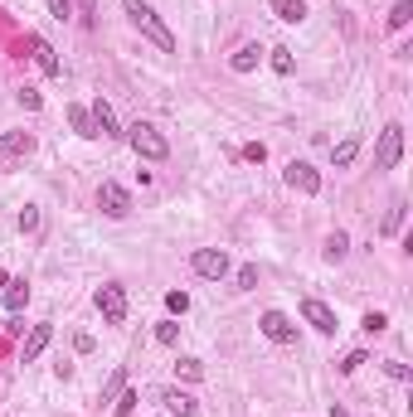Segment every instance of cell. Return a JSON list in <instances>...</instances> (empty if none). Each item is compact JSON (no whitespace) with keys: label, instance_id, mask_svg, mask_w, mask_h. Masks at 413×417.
<instances>
[{"label":"cell","instance_id":"1","mask_svg":"<svg viewBox=\"0 0 413 417\" xmlns=\"http://www.w3.org/2000/svg\"><path fill=\"white\" fill-rule=\"evenodd\" d=\"M122 5H127V20H132V25H136V29H141L151 44H156L161 54H175V34H171V29L156 20V10H151L146 0H122Z\"/></svg>","mask_w":413,"mask_h":417},{"label":"cell","instance_id":"2","mask_svg":"<svg viewBox=\"0 0 413 417\" xmlns=\"http://www.w3.org/2000/svg\"><path fill=\"white\" fill-rule=\"evenodd\" d=\"M127 136H132V150L146 155V161H166V155H171V141H166L156 126H151V122H136Z\"/></svg>","mask_w":413,"mask_h":417},{"label":"cell","instance_id":"3","mask_svg":"<svg viewBox=\"0 0 413 417\" xmlns=\"http://www.w3.org/2000/svg\"><path fill=\"white\" fill-rule=\"evenodd\" d=\"M399 155H403V126L389 122V126L379 131V146H375V165H379V170H394Z\"/></svg>","mask_w":413,"mask_h":417},{"label":"cell","instance_id":"4","mask_svg":"<svg viewBox=\"0 0 413 417\" xmlns=\"http://www.w3.org/2000/svg\"><path fill=\"white\" fill-rule=\"evenodd\" d=\"M190 267H195L199 277H210V282H224V277H229V252H224V247H199V252L190 257Z\"/></svg>","mask_w":413,"mask_h":417},{"label":"cell","instance_id":"5","mask_svg":"<svg viewBox=\"0 0 413 417\" xmlns=\"http://www.w3.org/2000/svg\"><path fill=\"white\" fill-rule=\"evenodd\" d=\"M97 204H102V214H108V219H127V214H132V194H127L117 180H102Z\"/></svg>","mask_w":413,"mask_h":417},{"label":"cell","instance_id":"6","mask_svg":"<svg viewBox=\"0 0 413 417\" xmlns=\"http://www.w3.org/2000/svg\"><path fill=\"white\" fill-rule=\"evenodd\" d=\"M97 310H102V321H112V325H122L127 321V291L122 286H97Z\"/></svg>","mask_w":413,"mask_h":417},{"label":"cell","instance_id":"7","mask_svg":"<svg viewBox=\"0 0 413 417\" xmlns=\"http://www.w3.org/2000/svg\"><path fill=\"white\" fill-rule=\"evenodd\" d=\"M301 316H306V325L321 330V335H336V330H340V325H336V310H331L326 301H316V296L301 301Z\"/></svg>","mask_w":413,"mask_h":417},{"label":"cell","instance_id":"8","mask_svg":"<svg viewBox=\"0 0 413 417\" xmlns=\"http://www.w3.org/2000/svg\"><path fill=\"white\" fill-rule=\"evenodd\" d=\"M258 330H263L273 345H292L297 340V325L282 316V310H263V321H258Z\"/></svg>","mask_w":413,"mask_h":417},{"label":"cell","instance_id":"9","mask_svg":"<svg viewBox=\"0 0 413 417\" xmlns=\"http://www.w3.org/2000/svg\"><path fill=\"white\" fill-rule=\"evenodd\" d=\"M287 185L301 189V194H321V175L306 165V161H292V165H287Z\"/></svg>","mask_w":413,"mask_h":417},{"label":"cell","instance_id":"10","mask_svg":"<svg viewBox=\"0 0 413 417\" xmlns=\"http://www.w3.org/2000/svg\"><path fill=\"white\" fill-rule=\"evenodd\" d=\"M29 54H34V64H39L49 78H59V73H64V68H59V54H54V49H49L39 34H29Z\"/></svg>","mask_w":413,"mask_h":417},{"label":"cell","instance_id":"11","mask_svg":"<svg viewBox=\"0 0 413 417\" xmlns=\"http://www.w3.org/2000/svg\"><path fill=\"white\" fill-rule=\"evenodd\" d=\"M161 403H166V412H171V417H195V398H190V393H180V388H166V393H161Z\"/></svg>","mask_w":413,"mask_h":417},{"label":"cell","instance_id":"12","mask_svg":"<svg viewBox=\"0 0 413 417\" xmlns=\"http://www.w3.org/2000/svg\"><path fill=\"white\" fill-rule=\"evenodd\" d=\"M92 126H97V136H122L117 131V117H112V107H108V102H92Z\"/></svg>","mask_w":413,"mask_h":417},{"label":"cell","instance_id":"13","mask_svg":"<svg viewBox=\"0 0 413 417\" xmlns=\"http://www.w3.org/2000/svg\"><path fill=\"white\" fill-rule=\"evenodd\" d=\"M54 340V325H34L29 330V340H25V364H34L39 354H44V345Z\"/></svg>","mask_w":413,"mask_h":417},{"label":"cell","instance_id":"14","mask_svg":"<svg viewBox=\"0 0 413 417\" xmlns=\"http://www.w3.org/2000/svg\"><path fill=\"white\" fill-rule=\"evenodd\" d=\"M258 59H263V49H258V44H243L238 54L229 59V68H234V73H253V68H258Z\"/></svg>","mask_w":413,"mask_h":417},{"label":"cell","instance_id":"15","mask_svg":"<svg viewBox=\"0 0 413 417\" xmlns=\"http://www.w3.org/2000/svg\"><path fill=\"white\" fill-rule=\"evenodd\" d=\"M273 15L287 20V25H301L306 20V0H273Z\"/></svg>","mask_w":413,"mask_h":417},{"label":"cell","instance_id":"16","mask_svg":"<svg viewBox=\"0 0 413 417\" xmlns=\"http://www.w3.org/2000/svg\"><path fill=\"white\" fill-rule=\"evenodd\" d=\"M355 155H360V136H345L340 146H331V161H336V170L355 165Z\"/></svg>","mask_w":413,"mask_h":417},{"label":"cell","instance_id":"17","mask_svg":"<svg viewBox=\"0 0 413 417\" xmlns=\"http://www.w3.org/2000/svg\"><path fill=\"white\" fill-rule=\"evenodd\" d=\"M0 150H10V155H29V150H34V136H29V131H10V136H0Z\"/></svg>","mask_w":413,"mask_h":417},{"label":"cell","instance_id":"18","mask_svg":"<svg viewBox=\"0 0 413 417\" xmlns=\"http://www.w3.org/2000/svg\"><path fill=\"white\" fill-rule=\"evenodd\" d=\"M68 122H73V131H78V136H88V141L97 136V126H92V112H88V107H68Z\"/></svg>","mask_w":413,"mask_h":417},{"label":"cell","instance_id":"19","mask_svg":"<svg viewBox=\"0 0 413 417\" xmlns=\"http://www.w3.org/2000/svg\"><path fill=\"white\" fill-rule=\"evenodd\" d=\"M345 252H350V238H345V233H331V238H326V263H340Z\"/></svg>","mask_w":413,"mask_h":417},{"label":"cell","instance_id":"20","mask_svg":"<svg viewBox=\"0 0 413 417\" xmlns=\"http://www.w3.org/2000/svg\"><path fill=\"white\" fill-rule=\"evenodd\" d=\"M25 301H29V286H25V282H15V286L5 291V306H10V316H20V310H25Z\"/></svg>","mask_w":413,"mask_h":417},{"label":"cell","instance_id":"21","mask_svg":"<svg viewBox=\"0 0 413 417\" xmlns=\"http://www.w3.org/2000/svg\"><path fill=\"white\" fill-rule=\"evenodd\" d=\"M408 20H413V0H399V5L389 10V29H403Z\"/></svg>","mask_w":413,"mask_h":417},{"label":"cell","instance_id":"22","mask_svg":"<svg viewBox=\"0 0 413 417\" xmlns=\"http://www.w3.org/2000/svg\"><path fill=\"white\" fill-rule=\"evenodd\" d=\"M175 379H190V384L204 379V364H199V359H180V364H175Z\"/></svg>","mask_w":413,"mask_h":417},{"label":"cell","instance_id":"23","mask_svg":"<svg viewBox=\"0 0 413 417\" xmlns=\"http://www.w3.org/2000/svg\"><path fill=\"white\" fill-rule=\"evenodd\" d=\"M273 68H277L282 78H287V73L297 68V59H292V49H273Z\"/></svg>","mask_w":413,"mask_h":417},{"label":"cell","instance_id":"24","mask_svg":"<svg viewBox=\"0 0 413 417\" xmlns=\"http://www.w3.org/2000/svg\"><path fill=\"white\" fill-rule=\"evenodd\" d=\"M156 340H161V345H175V340H180V325H175V321H161V325H156Z\"/></svg>","mask_w":413,"mask_h":417},{"label":"cell","instance_id":"25","mask_svg":"<svg viewBox=\"0 0 413 417\" xmlns=\"http://www.w3.org/2000/svg\"><path fill=\"white\" fill-rule=\"evenodd\" d=\"M20 107H25V112H39V107H44V97H39L34 88H20Z\"/></svg>","mask_w":413,"mask_h":417},{"label":"cell","instance_id":"26","mask_svg":"<svg viewBox=\"0 0 413 417\" xmlns=\"http://www.w3.org/2000/svg\"><path fill=\"white\" fill-rule=\"evenodd\" d=\"M384 374H389V379H399V384H408V364H399V359H384Z\"/></svg>","mask_w":413,"mask_h":417},{"label":"cell","instance_id":"27","mask_svg":"<svg viewBox=\"0 0 413 417\" xmlns=\"http://www.w3.org/2000/svg\"><path fill=\"white\" fill-rule=\"evenodd\" d=\"M39 228V209H20V233H34Z\"/></svg>","mask_w":413,"mask_h":417},{"label":"cell","instance_id":"28","mask_svg":"<svg viewBox=\"0 0 413 417\" xmlns=\"http://www.w3.org/2000/svg\"><path fill=\"white\" fill-rule=\"evenodd\" d=\"M243 161H253V165H263V161H268V150H263V141H253V146H243Z\"/></svg>","mask_w":413,"mask_h":417},{"label":"cell","instance_id":"29","mask_svg":"<svg viewBox=\"0 0 413 417\" xmlns=\"http://www.w3.org/2000/svg\"><path fill=\"white\" fill-rule=\"evenodd\" d=\"M399 224H403V204H394L384 214V233H399Z\"/></svg>","mask_w":413,"mask_h":417},{"label":"cell","instance_id":"30","mask_svg":"<svg viewBox=\"0 0 413 417\" xmlns=\"http://www.w3.org/2000/svg\"><path fill=\"white\" fill-rule=\"evenodd\" d=\"M166 306L175 310V316H185V310H190V296H185V291H171V296H166Z\"/></svg>","mask_w":413,"mask_h":417},{"label":"cell","instance_id":"31","mask_svg":"<svg viewBox=\"0 0 413 417\" xmlns=\"http://www.w3.org/2000/svg\"><path fill=\"white\" fill-rule=\"evenodd\" d=\"M389 325V316H379V310H370V316H365V335H379Z\"/></svg>","mask_w":413,"mask_h":417},{"label":"cell","instance_id":"32","mask_svg":"<svg viewBox=\"0 0 413 417\" xmlns=\"http://www.w3.org/2000/svg\"><path fill=\"white\" fill-rule=\"evenodd\" d=\"M49 15H54V20H68V15H73V0H49Z\"/></svg>","mask_w":413,"mask_h":417},{"label":"cell","instance_id":"33","mask_svg":"<svg viewBox=\"0 0 413 417\" xmlns=\"http://www.w3.org/2000/svg\"><path fill=\"white\" fill-rule=\"evenodd\" d=\"M360 364H365V349H355V354H345V359H340V374H355Z\"/></svg>","mask_w":413,"mask_h":417},{"label":"cell","instance_id":"34","mask_svg":"<svg viewBox=\"0 0 413 417\" xmlns=\"http://www.w3.org/2000/svg\"><path fill=\"white\" fill-rule=\"evenodd\" d=\"M238 286H243V291H248V286H258V267H253V263H248V267H238Z\"/></svg>","mask_w":413,"mask_h":417},{"label":"cell","instance_id":"35","mask_svg":"<svg viewBox=\"0 0 413 417\" xmlns=\"http://www.w3.org/2000/svg\"><path fill=\"white\" fill-rule=\"evenodd\" d=\"M136 403H141L136 393H122V403H117V417H132V407H136Z\"/></svg>","mask_w":413,"mask_h":417},{"label":"cell","instance_id":"36","mask_svg":"<svg viewBox=\"0 0 413 417\" xmlns=\"http://www.w3.org/2000/svg\"><path fill=\"white\" fill-rule=\"evenodd\" d=\"M78 5H83V20L92 25V20H97V0H78Z\"/></svg>","mask_w":413,"mask_h":417}]
</instances>
